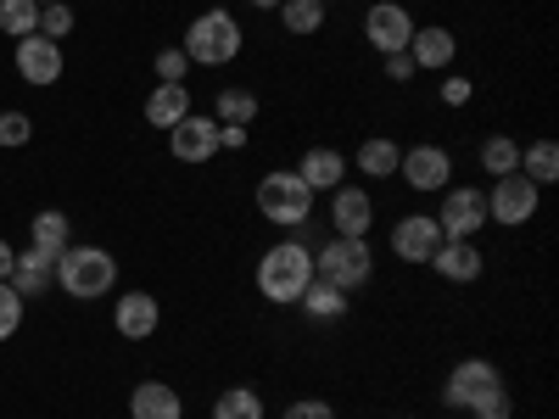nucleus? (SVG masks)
<instances>
[{
    "label": "nucleus",
    "mask_w": 559,
    "mask_h": 419,
    "mask_svg": "<svg viewBox=\"0 0 559 419\" xmlns=\"http://www.w3.org/2000/svg\"><path fill=\"white\" fill-rule=\"evenodd\" d=\"M213 419H263V392H258V386H229V392H218Z\"/></svg>",
    "instance_id": "28"
},
{
    "label": "nucleus",
    "mask_w": 559,
    "mask_h": 419,
    "mask_svg": "<svg viewBox=\"0 0 559 419\" xmlns=\"http://www.w3.org/2000/svg\"><path fill=\"white\" fill-rule=\"evenodd\" d=\"M168 152L179 157V163H213L218 157V118H185V123H174L168 129Z\"/></svg>",
    "instance_id": "12"
},
{
    "label": "nucleus",
    "mask_w": 559,
    "mask_h": 419,
    "mask_svg": "<svg viewBox=\"0 0 559 419\" xmlns=\"http://www.w3.org/2000/svg\"><path fill=\"white\" fill-rule=\"evenodd\" d=\"M7 286L28 302V297H39L45 286H57V252H45V247H28V252H17V263H12V279Z\"/></svg>",
    "instance_id": "17"
},
{
    "label": "nucleus",
    "mask_w": 559,
    "mask_h": 419,
    "mask_svg": "<svg viewBox=\"0 0 559 419\" xmlns=\"http://www.w3.org/2000/svg\"><path fill=\"white\" fill-rule=\"evenodd\" d=\"M397 163H403V146H397V140H386V134H369L364 146H358V157H353V168L369 173V179H392Z\"/></svg>",
    "instance_id": "22"
},
{
    "label": "nucleus",
    "mask_w": 559,
    "mask_h": 419,
    "mask_svg": "<svg viewBox=\"0 0 559 419\" xmlns=\"http://www.w3.org/2000/svg\"><path fill=\"white\" fill-rule=\"evenodd\" d=\"M297 308H302L308 319H319V324H331V319L347 313V291H336V286H324V279H313V286L297 297Z\"/></svg>",
    "instance_id": "26"
},
{
    "label": "nucleus",
    "mask_w": 559,
    "mask_h": 419,
    "mask_svg": "<svg viewBox=\"0 0 559 419\" xmlns=\"http://www.w3.org/2000/svg\"><path fill=\"white\" fill-rule=\"evenodd\" d=\"M213 118L218 123H258V96L252 89H241V84H229V89H218V101H213Z\"/></svg>",
    "instance_id": "27"
},
{
    "label": "nucleus",
    "mask_w": 559,
    "mask_h": 419,
    "mask_svg": "<svg viewBox=\"0 0 559 419\" xmlns=\"http://www.w3.org/2000/svg\"><path fill=\"white\" fill-rule=\"evenodd\" d=\"M28 140H34V118L28 112H0V146H28Z\"/></svg>",
    "instance_id": "32"
},
{
    "label": "nucleus",
    "mask_w": 559,
    "mask_h": 419,
    "mask_svg": "<svg viewBox=\"0 0 559 419\" xmlns=\"http://www.w3.org/2000/svg\"><path fill=\"white\" fill-rule=\"evenodd\" d=\"M12 263H17V252H12L7 241H0V279H12Z\"/></svg>",
    "instance_id": "40"
},
{
    "label": "nucleus",
    "mask_w": 559,
    "mask_h": 419,
    "mask_svg": "<svg viewBox=\"0 0 559 419\" xmlns=\"http://www.w3.org/2000/svg\"><path fill=\"white\" fill-rule=\"evenodd\" d=\"M247 146V129L241 123H218V152H241Z\"/></svg>",
    "instance_id": "39"
},
{
    "label": "nucleus",
    "mask_w": 559,
    "mask_h": 419,
    "mask_svg": "<svg viewBox=\"0 0 559 419\" xmlns=\"http://www.w3.org/2000/svg\"><path fill=\"white\" fill-rule=\"evenodd\" d=\"M521 173L537 184V191L559 179V146L554 140H532V146H521Z\"/></svg>",
    "instance_id": "24"
},
{
    "label": "nucleus",
    "mask_w": 559,
    "mask_h": 419,
    "mask_svg": "<svg viewBox=\"0 0 559 419\" xmlns=\"http://www.w3.org/2000/svg\"><path fill=\"white\" fill-rule=\"evenodd\" d=\"M57 286H62L68 297H79V302L107 297V291L118 286V258H112L107 247H68V252L57 258Z\"/></svg>",
    "instance_id": "2"
},
{
    "label": "nucleus",
    "mask_w": 559,
    "mask_h": 419,
    "mask_svg": "<svg viewBox=\"0 0 559 419\" xmlns=\"http://www.w3.org/2000/svg\"><path fill=\"white\" fill-rule=\"evenodd\" d=\"M185 118H191V89H185V84H157L152 89V96H146V123L152 129H174V123H185Z\"/></svg>",
    "instance_id": "21"
},
{
    "label": "nucleus",
    "mask_w": 559,
    "mask_h": 419,
    "mask_svg": "<svg viewBox=\"0 0 559 419\" xmlns=\"http://www.w3.org/2000/svg\"><path fill=\"white\" fill-rule=\"evenodd\" d=\"M492 392H503L498 363H487V358H464V363H453V375H448V386H442V403L459 408V414H471V408H476L481 397H492Z\"/></svg>",
    "instance_id": "7"
},
{
    "label": "nucleus",
    "mask_w": 559,
    "mask_h": 419,
    "mask_svg": "<svg viewBox=\"0 0 559 419\" xmlns=\"http://www.w3.org/2000/svg\"><path fill=\"white\" fill-rule=\"evenodd\" d=\"M17 73H23V84H57L62 79V45L45 34H23L17 39Z\"/></svg>",
    "instance_id": "13"
},
{
    "label": "nucleus",
    "mask_w": 559,
    "mask_h": 419,
    "mask_svg": "<svg viewBox=\"0 0 559 419\" xmlns=\"http://www.w3.org/2000/svg\"><path fill=\"white\" fill-rule=\"evenodd\" d=\"M185 73H191V57H185L179 45L157 51V79H163V84H185Z\"/></svg>",
    "instance_id": "34"
},
{
    "label": "nucleus",
    "mask_w": 559,
    "mask_h": 419,
    "mask_svg": "<svg viewBox=\"0 0 559 419\" xmlns=\"http://www.w3.org/2000/svg\"><path fill=\"white\" fill-rule=\"evenodd\" d=\"M319 7H331V0H319Z\"/></svg>",
    "instance_id": "44"
},
{
    "label": "nucleus",
    "mask_w": 559,
    "mask_h": 419,
    "mask_svg": "<svg viewBox=\"0 0 559 419\" xmlns=\"http://www.w3.org/2000/svg\"><path fill=\"white\" fill-rule=\"evenodd\" d=\"M280 28H286V34H319L324 28V7H319V0H280Z\"/></svg>",
    "instance_id": "29"
},
{
    "label": "nucleus",
    "mask_w": 559,
    "mask_h": 419,
    "mask_svg": "<svg viewBox=\"0 0 559 419\" xmlns=\"http://www.w3.org/2000/svg\"><path fill=\"white\" fill-rule=\"evenodd\" d=\"M258 213L280 229H302L313 213V191L297 179V168H274L258 179Z\"/></svg>",
    "instance_id": "5"
},
{
    "label": "nucleus",
    "mask_w": 559,
    "mask_h": 419,
    "mask_svg": "<svg viewBox=\"0 0 559 419\" xmlns=\"http://www.w3.org/2000/svg\"><path fill=\"white\" fill-rule=\"evenodd\" d=\"M157 297L152 291H123L118 297V308H112V324H118V336H129V342H146V336H157Z\"/></svg>",
    "instance_id": "16"
},
{
    "label": "nucleus",
    "mask_w": 559,
    "mask_h": 419,
    "mask_svg": "<svg viewBox=\"0 0 559 419\" xmlns=\"http://www.w3.org/2000/svg\"><path fill=\"white\" fill-rule=\"evenodd\" d=\"M381 62H386V79H392V84H408V79H414V73H419V68H414V57H408V51H392V57H381Z\"/></svg>",
    "instance_id": "37"
},
{
    "label": "nucleus",
    "mask_w": 559,
    "mask_h": 419,
    "mask_svg": "<svg viewBox=\"0 0 559 419\" xmlns=\"http://www.w3.org/2000/svg\"><path fill=\"white\" fill-rule=\"evenodd\" d=\"M297 179L308 184V191H336V184H347V157L336 146H308L302 163H297Z\"/></svg>",
    "instance_id": "18"
},
{
    "label": "nucleus",
    "mask_w": 559,
    "mask_h": 419,
    "mask_svg": "<svg viewBox=\"0 0 559 419\" xmlns=\"http://www.w3.org/2000/svg\"><path fill=\"white\" fill-rule=\"evenodd\" d=\"M521 168V140L515 134H487L481 140V173L503 179V173H515Z\"/></svg>",
    "instance_id": "25"
},
{
    "label": "nucleus",
    "mask_w": 559,
    "mask_h": 419,
    "mask_svg": "<svg viewBox=\"0 0 559 419\" xmlns=\"http://www.w3.org/2000/svg\"><path fill=\"white\" fill-rule=\"evenodd\" d=\"M431 218L442 229V241H476V229L487 224V196L476 191V184H448V196Z\"/></svg>",
    "instance_id": "6"
},
{
    "label": "nucleus",
    "mask_w": 559,
    "mask_h": 419,
    "mask_svg": "<svg viewBox=\"0 0 559 419\" xmlns=\"http://www.w3.org/2000/svg\"><path fill=\"white\" fill-rule=\"evenodd\" d=\"M280 419H336V414H331V403H319V397H302V403H292V408L280 414Z\"/></svg>",
    "instance_id": "36"
},
{
    "label": "nucleus",
    "mask_w": 559,
    "mask_h": 419,
    "mask_svg": "<svg viewBox=\"0 0 559 419\" xmlns=\"http://www.w3.org/2000/svg\"><path fill=\"white\" fill-rule=\"evenodd\" d=\"M397 173L408 179V191H448L453 184V157L442 146H408Z\"/></svg>",
    "instance_id": "11"
},
{
    "label": "nucleus",
    "mask_w": 559,
    "mask_h": 419,
    "mask_svg": "<svg viewBox=\"0 0 559 419\" xmlns=\"http://www.w3.org/2000/svg\"><path fill=\"white\" fill-rule=\"evenodd\" d=\"M509 408H515V403H509V392H492V397H481L471 408V419H509Z\"/></svg>",
    "instance_id": "35"
},
{
    "label": "nucleus",
    "mask_w": 559,
    "mask_h": 419,
    "mask_svg": "<svg viewBox=\"0 0 559 419\" xmlns=\"http://www.w3.org/2000/svg\"><path fill=\"white\" fill-rule=\"evenodd\" d=\"M431 268H437L442 279H453V286H471V279H481L487 258H481L476 241H442V247L431 252Z\"/></svg>",
    "instance_id": "19"
},
{
    "label": "nucleus",
    "mask_w": 559,
    "mask_h": 419,
    "mask_svg": "<svg viewBox=\"0 0 559 419\" xmlns=\"http://www.w3.org/2000/svg\"><path fill=\"white\" fill-rule=\"evenodd\" d=\"M471 96H476V84H471V79H442V101H448V107H464Z\"/></svg>",
    "instance_id": "38"
},
{
    "label": "nucleus",
    "mask_w": 559,
    "mask_h": 419,
    "mask_svg": "<svg viewBox=\"0 0 559 419\" xmlns=\"http://www.w3.org/2000/svg\"><path fill=\"white\" fill-rule=\"evenodd\" d=\"M397 419H414V414H397Z\"/></svg>",
    "instance_id": "43"
},
{
    "label": "nucleus",
    "mask_w": 559,
    "mask_h": 419,
    "mask_svg": "<svg viewBox=\"0 0 559 419\" xmlns=\"http://www.w3.org/2000/svg\"><path fill=\"white\" fill-rule=\"evenodd\" d=\"M414 17H408V7H397V0H376V7L364 12V39L376 45L381 57H392V51H408V39H414Z\"/></svg>",
    "instance_id": "9"
},
{
    "label": "nucleus",
    "mask_w": 559,
    "mask_h": 419,
    "mask_svg": "<svg viewBox=\"0 0 559 419\" xmlns=\"http://www.w3.org/2000/svg\"><path fill=\"white\" fill-rule=\"evenodd\" d=\"M437 247H442V229H437L431 213H403V218L392 224V258H403V263H431Z\"/></svg>",
    "instance_id": "10"
},
{
    "label": "nucleus",
    "mask_w": 559,
    "mask_h": 419,
    "mask_svg": "<svg viewBox=\"0 0 559 419\" xmlns=\"http://www.w3.org/2000/svg\"><path fill=\"white\" fill-rule=\"evenodd\" d=\"M39 34H45V39H57V45H62V34H73L68 0H57V7H39Z\"/></svg>",
    "instance_id": "33"
},
{
    "label": "nucleus",
    "mask_w": 559,
    "mask_h": 419,
    "mask_svg": "<svg viewBox=\"0 0 559 419\" xmlns=\"http://www.w3.org/2000/svg\"><path fill=\"white\" fill-rule=\"evenodd\" d=\"M0 34H39V7L34 0H0Z\"/></svg>",
    "instance_id": "30"
},
{
    "label": "nucleus",
    "mask_w": 559,
    "mask_h": 419,
    "mask_svg": "<svg viewBox=\"0 0 559 419\" xmlns=\"http://www.w3.org/2000/svg\"><path fill=\"white\" fill-rule=\"evenodd\" d=\"M331 224H336V236H369V224H376V202H369V191H358V184H336L331 191Z\"/></svg>",
    "instance_id": "14"
},
{
    "label": "nucleus",
    "mask_w": 559,
    "mask_h": 419,
    "mask_svg": "<svg viewBox=\"0 0 559 419\" xmlns=\"http://www.w3.org/2000/svg\"><path fill=\"white\" fill-rule=\"evenodd\" d=\"M17 331H23V297L0 279V342H12Z\"/></svg>",
    "instance_id": "31"
},
{
    "label": "nucleus",
    "mask_w": 559,
    "mask_h": 419,
    "mask_svg": "<svg viewBox=\"0 0 559 419\" xmlns=\"http://www.w3.org/2000/svg\"><path fill=\"white\" fill-rule=\"evenodd\" d=\"M532 213H537V184H532L521 168L503 173V179H492V196H487V218H492V224L521 229V224H532Z\"/></svg>",
    "instance_id": "8"
},
{
    "label": "nucleus",
    "mask_w": 559,
    "mask_h": 419,
    "mask_svg": "<svg viewBox=\"0 0 559 419\" xmlns=\"http://www.w3.org/2000/svg\"><path fill=\"white\" fill-rule=\"evenodd\" d=\"M308 286H313V252L302 241H280V247H269L258 258V297L263 302L292 308Z\"/></svg>",
    "instance_id": "1"
},
{
    "label": "nucleus",
    "mask_w": 559,
    "mask_h": 419,
    "mask_svg": "<svg viewBox=\"0 0 559 419\" xmlns=\"http://www.w3.org/2000/svg\"><path fill=\"white\" fill-rule=\"evenodd\" d=\"M408 57H414V68H419V73H442V68H453V57H459V39H453V28H442V23L414 28Z\"/></svg>",
    "instance_id": "15"
},
{
    "label": "nucleus",
    "mask_w": 559,
    "mask_h": 419,
    "mask_svg": "<svg viewBox=\"0 0 559 419\" xmlns=\"http://www.w3.org/2000/svg\"><path fill=\"white\" fill-rule=\"evenodd\" d=\"M34 7H57V0H34Z\"/></svg>",
    "instance_id": "42"
},
{
    "label": "nucleus",
    "mask_w": 559,
    "mask_h": 419,
    "mask_svg": "<svg viewBox=\"0 0 559 419\" xmlns=\"http://www.w3.org/2000/svg\"><path fill=\"white\" fill-rule=\"evenodd\" d=\"M459 419H471V414H459Z\"/></svg>",
    "instance_id": "45"
},
{
    "label": "nucleus",
    "mask_w": 559,
    "mask_h": 419,
    "mask_svg": "<svg viewBox=\"0 0 559 419\" xmlns=\"http://www.w3.org/2000/svg\"><path fill=\"white\" fill-rule=\"evenodd\" d=\"M252 7H263V12H274V7H280V0H252Z\"/></svg>",
    "instance_id": "41"
},
{
    "label": "nucleus",
    "mask_w": 559,
    "mask_h": 419,
    "mask_svg": "<svg viewBox=\"0 0 559 419\" xmlns=\"http://www.w3.org/2000/svg\"><path fill=\"white\" fill-rule=\"evenodd\" d=\"M191 62H202V68H224V62H236L241 57V23H236V12H224V7H213V12H202L191 28H185V45H179Z\"/></svg>",
    "instance_id": "3"
},
{
    "label": "nucleus",
    "mask_w": 559,
    "mask_h": 419,
    "mask_svg": "<svg viewBox=\"0 0 559 419\" xmlns=\"http://www.w3.org/2000/svg\"><path fill=\"white\" fill-rule=\"evenodd\" d=\"M369 274H376L369 236H331L324 252H313V279H324V286H336V291H358Z\"/></svg>",
    "instance_id": "4"
},
{
    "label": "nucleus",
    "mask_w": 559,
    "mask_h": 419,
    "mask_svg": "<svg viewBox=\"0 0 559 419\" xmlns=\"http://www.w3.org/2000/svg\"><path fill=\"white\" fill-rule=\"evenodd\" d=\"M28 241L62 258V252L73 247V224H68V213H57V207H45V213H34V218H28Z\"/></svg>",
    "instance_id": "23"
},
{
    "label": "nucleus",
    "mask_w": 559,
    "mask_h": 419,
    "mask_svg": "<svg viewBox=\"0 0 559 419\" xmlns=\"http://www.w3.org/2000/svg\"><path fill=\"white\" fill-rule=\"evenodd\" d=\"M129 419H185V397L168 381H140L129 397Z\"/></svg>",
    "instance_id": "20"
}]
</instances>
